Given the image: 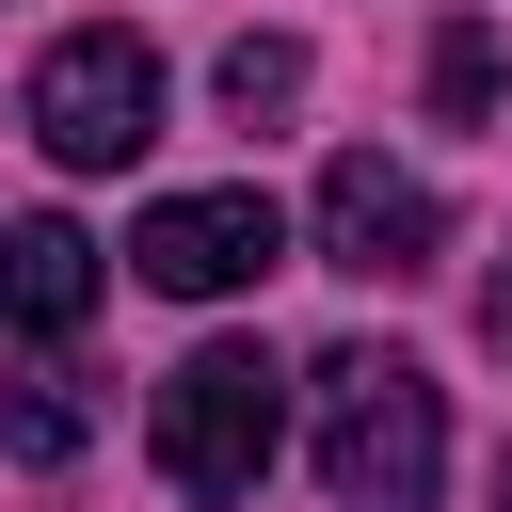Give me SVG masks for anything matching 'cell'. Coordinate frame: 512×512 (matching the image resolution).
Segmentation results:
<instances>
[{"label": "cell", "mask_w": 512, "mask_h": 512, "mask_svg": "<svg viewBox=\"0 0 512 512\" xmlns=\"http://www.w3.org/2000/svg\"><path fill=\"white\" fill-rule=\"evenodd\" d=\"M496 512H512V448H496Z\"/></svg>", "instance_id": "11"}, {"label": "cell", "mask_w": 512, "mask_h": 512, "mask_svg": "<svg viewBox=\"0 0 512 512\" xmlns=\"http://www.w3.org/2000/svg\"><path fill=\"white\" fill-rule=\"evenodd\" d=\"M304 400H320V480H336V512H432V480H448V400H432L416 352L336 336V352L304 368Z\"/></svg>", "instance_id": "1"}, {"label": "cell", "mask_w": 512, "mask_h": 512, "mask_svg": "<svg viewBox=\"0 0 512 512\" xmlns=\"http://www.w3.org/2000/svg\"><path fill=\"white\" fill-rule=\"evenodd\" d=\"M432 240H448L432 176H400L384 144L320 160V272H368V288H400V272H432Z\"/></svg>", "instance_id": "5"}, {"label": "cell", "mask_w": 512, "mask_h": 512, "mask_svg": "<svg viewBox=\"0 0 512 512\" xmlns=\"http://www.w3.org/2000/svg\"><path fill=\"white\" fill-rule=\"evenodd\" d=\"M480 336H496V352H512V256H496V288H480Z\"/></svg>", "instance_id": "10"}, {"label": "cell", "mask_w": 512, "mask_h": 512, "mask_svg": "<svg viewBox=\"0 0 512 512\" xmlns=\"http://www.w3.org/2000/svg\"><path fill=\"white\" fill-rule=\"evenodd\" d=\"M288 96H304V48H288V32H240V48H224V112H240V128H272Z\"/></svg>", "instance_id": "8"}, {"label": "cell", "mask_w": 512, "mask_h": 512, "mask_svg": "<svg viewBox=\"0 0 512 512\" xmlns=\"http://www.w3.org/2000/svg\"><path fill=\"white\" fill-rule=\"evenodd\" d=\"M432 112H448V128H480V112H496V32H480V16H448V32H432Z\"/></svg>", "instance_id": "9"}, {"label": "cell", "mask_w": 512, "mask_h": 512, "mask_svg": "<svg viewBox=\"0 0 512 512\" xmlns=\"http://www.w3.org/2000/svg\"><path fill=\"white\" fill-rule=\"evenodd\" d=\"M32 144L64 160V176H112V160H144L160 144V48L144 32H64L48 64H32Z\"/></svg>", "instance_id": "3"}, {"label": "cell", "mask_w": 512, "mask_h": 512, "mask_svg": "<svg viewBox=\"0 0 512 512\" xmlns=\"http://www.w3.org/2000/svg\"><path fill=\"white\" fill-rule=\"evenodd\" d=\"M288 256V208L240 176V192H160L144 224H128V272L144 288H176V304H224V288H256Z\"/></svg>", "instance_id": "4"}, {"label": "cell", "mask_w": 512, "mask_h": 512, "mask_svg": "<svg viewBox=\"0 0 512 512\" xmlns=\"http://www.w3.org/2000/svg\"><path fill=\"white\" fill-rule=\"evenodd\" d=\"M0 304H16L32 336H80V320H96V240H80L64 208L0 224Z\"/></svg>", "instance_id": "6"}, {"label": "cell", "mask_w": 512, "mask_h": 512, "mask_svg": "<svg viewBox=\"0 0 512 512\" xmlns=\"http://www.w3.org/2000/svg\"><path fill=\"white\" fill-rule=\"evenodd\" d=\"M0 448H16V464H80V448H96V400L32 352V368H0Z\"/></svg>", "instance_id": "7"}, {"label": "cell", "mask_w": 512, "mask_h": 512, "mask_svg": "<svg viewBox=\"0 0 512 512\" xmlns=\"http://www.w3.org/2000/svg\"><path fill=\"white\" fill-rule=\"evenodd\" d=\"M272 432H288V368H272L256 336H208V352L160 384V480H176L192 512H240V496L272 480Z\"/></svg>", "instance_id": "2"}]
</instances>
